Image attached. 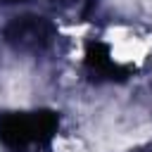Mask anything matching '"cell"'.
I'll return each mask as SVG.
<instances>
[{
  "instance_id": "7a4b0ae2",
  "label": "cell",
  "mask_w": 152,
  "mask_h": 152,
  "mask_svg": "<svg viewBox=\"0 0 152 152\" xmlns=\"http://www.w3.org/2000/svg\"><path fill=\"white\" fill-rule=\"evenodd\" d=\"M45 33H48V24H43V21H38L33 17L17 19L7 28V38L10 40H17L21 45H40L45 40Z\"/></svg>"
},
{
  "instance_id": "6da1fadb",
  "label": "cell",
  "mask_w": 152,
  "mask_h": 152,
  "mask_svg": "<svg viewBox=\"0 0 152 152\" xmlns=\"http://www.w3.org/2000/svg\"><path fill=\"white\" fill-rule=\"evenodd\" d=\"M57 128V116L52 112L36 114H10L0 121V140L10 147H24L26 142H45Z\"/></svg>"
}]
</instances>
